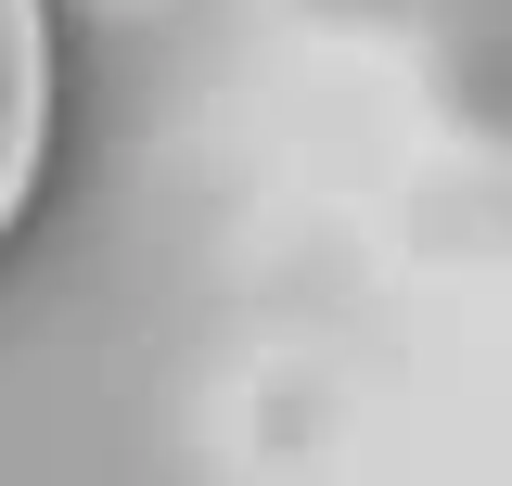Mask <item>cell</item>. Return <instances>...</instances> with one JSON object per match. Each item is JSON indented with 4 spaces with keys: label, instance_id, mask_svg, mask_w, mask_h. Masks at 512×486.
<instances>
[{
    "label": "cell",
    "instance_id": "obj_1",
    "mask_svg": "<svg viewBox=\"0 0 512 486\" xmlns=\"http://www.w3.org/2000/svg\"><path fill=\"white\" fill-rule=\"evenodd\" d=\"M26 128H39V39H26V0H0V205L26 180Z\"/></svg>",
    "mask_w": 512,
    "mask_h": 486
}]
</instances>
